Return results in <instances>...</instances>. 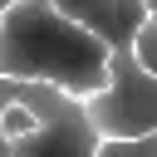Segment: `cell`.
<instances>
[{"mask_svg": "<svg viewBox=\"0 0 157 157\" xmlns=\"http://www.w3.org/2000/svg\"><path fill=\"white\" fill-rule=\"evenodd\" d=\"M0 78L49 83L88 103L113 88V49L54 0H15L0 10Z\"/></svg>", "mask_w": 157, "mask_h": 157, "instance_id": "1", "label": "cell"}, {"mask_svg": "<svg viewBox=\"0 0 157 157\" xmlns=\"http://www.w3.org/2000/svg\"><path fill=\"white\" fill-rule=\"evenodd\" d=\"M5 103H25L44 118V128L34 137L5 142V157H98L103 132L93 128L83 98H69L49 83H29V78H0Z\"/></svg>", "mask_w": 157, "mask_h": 157, "instance_id": "2", "label": "cell"}, {"mask_svg": "<svg viewBox=\"0 0 157 157\" xmlns=\"http://www.w3.org/2000/svg\"><path fill=\"white\" fill-rule=\"evenodd\" d=\"M103 137L157 132V78L137 64L132 49H113V88L83 103Z\"/></svg>", "mask_w": 157, "mask_h": 157, "instance_id": "3", "label": "cell"}, {"mask_svg": "<svg viewBox=\"0 0 157 157\" xmlns=\"http://www.w3.org/2000/svg\"><path fill=\"white\" fill-rule=\"evenodd\" d=\"M59 10L93 29L108 49H132L152 15V0H59Z\"/></svg>", "mask_w": 157, "mask_h": 157, "instance_id": "4", "label": "cell"}, {"mask_svg": "<svg viewBox=\"0 0 157 157\" xmlns=\"http://www.w3.org/2000/svg\"><path fill=\"white\" fill-rule=\"evenodd\" d=\"M39 128H44V118H39L34 108H25V103H5V118H0V132H5V142L34 137Z\"/></svg>", "mask_w": 157, "mask_h": 157, "instance_id": "5", "label": "cell"}, {"mask_svg": "<svg viewBox=\"0 0 157 157\" xmlns=\"http://www.w3.org/2000/svg\"><path fill=\"white\" fill-rule=\"evenodd\" d=\"M98 157H157V132H142V137H103Z\"/></svg>", "mask_w": 157, "mask_h": 157, "instance_id": "6", "label": "cell"}, {"mask_svg": "<svg viewBox=\"0 0 157 157\" xmlns=\"http://www.w3.org/2000/svg\"><path fill=\"white\" fill-rule=\"evenodd\" d=\"M132 54H137V64H142V69H147V74L157 78V25H152V20L142 25V34H137Z\"/></svg>", "mask_w": 157, "mask_h": 157, "instance_id": "7", "label": "cell"}]
</instances>
